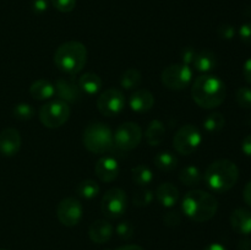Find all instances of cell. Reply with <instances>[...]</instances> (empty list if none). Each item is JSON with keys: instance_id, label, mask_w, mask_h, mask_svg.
Returning a JSON list of instances; mask_svg holds the SVG:
<instances>
[{"instance_id": "6da1fadb", "label": "cell", "mask_w": 251, "mask_h": 250, "mask_svg": "<svg viewBox=\"0 0 251 250\" xmlns=\"http://www.w3.org/2000/svg\"><path fill=\"white\" fill-rule=\"evenodd\" d=\"M227 88L225 82L215 75H201L195 78L191 87L193 100L203 109H213L225 102Z\"/></svg>"}, {"instance_id": "7a4b0ae2", "label": "cell", "mask_w": 251, "mask_h": 250, "mask_svg": "<svg viewBox=\"0 0 251 250\" xmlns=\"http://www.w3.org/2000/svg\"><path fill=\"white\" fill-rule=\"evenodd\" d=\"M181 208L186 217L194 222H206L217 213L218 201L212 194L196 189L185 194Z\"/></svg>"}, {"instance_id": "3957f363", "label": "cell", "mask_w": 251, "mask_h": 250, "mask_svg": "<svg viewBox=\"0 0 251 250\" xmlns=\"http://www.w3.org/2000/svg\"><path fill=\"white\" fill-rule=\"evenodd\" d=\"M87 63V48L78 41H69L60 44L54 53V64L68 75L81 73Z\"/></svg>"}, {"instance_id": "277c9868", "label": "cell", "mask_w": 251, "mask_h": 250, "mask_svg": "<svg viewBox=\"0 0 251 250\" xmlns=\"http://www.w3.org/2000/svg\"><path fill=\"white\" fill-rule=\"evenodd\" d=\"M203 178L211 190L216 193H226L237 184L239 179V169L237 164L229 159H217L207 167Z\"/></svg>"}, {"instance_id": "5b68a950", "label": "cell", "mask_w": 251, "mask_h": 250, "mask_svg": "<svg viewBox=\"0 0 251 250\" xmlns=\"http://www.w3.org/2000/svg\"><path fill=\"white\" fill-rule=\"evenodd\" d=\"M82 142L86 150L96 154L105 153L114 145L112 130L103 123H91L87 125L83 131Z\"/></svg>"}, {"instance_id": "8992f818", "label": "cell", "mask_w": 251, "mask_h": 250, "mask_svg": "<svg viewBox=\"0 0 251 250\" xmlns=\"http://www.w3.org/2000/svg\"><path fill=\"white\" fill-rule=\"evenodd\" d=\"M70 107L64 100H51L39 109V120L49 129H56L65 124L70 118Z\"/></svg>"}, {"instance_id": "52a82bcc", "label": "cell", "mask_w": 251, "mask_h": 250, "mask_svg": "<svg viewBox=\"0 0 251 250\" xmlns=\"http://www.w3.org/2000/svg\"><path fill=\"white\" fill-rule=\"evenodd\" d=\"M202 142V135L195 125L186 124L176 132L173 137V147L179 154L189 156L199 149Z\"/></svg>"}, {"instance_id": "ba28073f", "label": "cell", "mask_w": 251, "mask_h": 250, "mask_svg": "<svg viewBox=\"0 0 251 250\" xmlns=\"http://www.w3.org/2000/svg\"><path fill=\"white\" fill-rule=\"evenodd\" d=\"M193 80V70L185 64H172L162 73V82L167 88L181 91L188 87Z\"/></svg>"}, {"instance_id": "9c48e42d", "label": "cell", "mask_w": 251, "mask_h": 250, "mask_svg": "<svg viewBox=\"0 0 251 250\" xmlns=\"http://www.w3.org/2000/svg\"><path fill=\"white\" fill-rule=\"evenodd\" d=\"M115 146L122 151H132L140 145L142 140V129L137 123L126 122L117 127L113 135Z\"/></svg>"}, {"instance_id": "30bf717a", "label": "cell", "mask_w": 251, "mask_h": 250, "mask_svg": "<svg viewBox=\"0 0 251 250\" xmlns=\"http://www.w3.org/2000/svg\"><path fill=\"white\" fill-rule=\"evenodd\" d=\"M127 207L126 193L120 188H112L100 200V211L109 218H118L124 215Z\"/></svg>"}, {"instance_id": "8fae6325", "label": "cell", "mask_w": 251, "mask_h": 250, "mask_svg": "<svg viewBox=\"0 0 251 250\" xmlns=\"http://www.w3.org/2000/svg\"><path fill=\"white\" fill-rule=\"evenodd\" d=\"M125 107L124 93L118 88H108L98 96L97 108L105 117H115L123 112Z\"/></svg>"}, {"instance_id": "7c38bea8", "label": "cell", "mask_w": 251, "mask_h": 250, "mask_svg": "<svg viewBox=\"0 0 251 250\" xmlns=\"http://www.w3.org/2000/svg\"><path fill=\"white\" fill-rule=\"evenodd\" d=\"M82 205L76 198H66L59 202L56 207V217L59 222L66 227H75L82 218Z\"/></svg>"}, {"instance_id": "4fadbf2b", "label": "cell", "mask_w": 251, "mask_h": 250, "mask_svg": "<svg viewBox=\"0 0 251 250\" xmlns=\"http://www.w3.org/2000/svg\"><path fill=\"white\" fill-rule=\"evenodd\" d=\"M21 135L14 127H6L0 132V153L5 157L17 154L21 149Z\"/></svg>"}, {"instance_id": "5bb4252c", "label": "cell", "mask_w": 251, "mask_h": 250, "mask_svg": "<svg viewBox=\"0 0 251 250\" xmlns=\"http://www.w3.org/2000/svg\"><path fill=\"white\" fill-rule=\"evenodd\" d=\"M95 173L103 183H112L119 175V164L114 157L105 156L97 161L95 166Z\"/></svg>"}, {"instance_id": "9a60e30c", "label": "cell", "mask_w": 251, "mask_h": 250, "mask_svg": "<svg viewBox=\"0 0 251 250\" xmlns=\"http://www.w3.org/2000/svg\"><path fill=\"white\" fill-rule=\"evenodd\" d=\"M54 87H55V93L58 95V97L65 103L77 102L82 95V91L78 87V83H75L69 78H59Z\"/></svg>"}, {"instance_id": "2e32d148", "label": "cell", "mask_w": 251, "mask_h": 250, "mask_svg": "<svg viewBox=\"0 0 251 250\" xmlns=\"http://www.w3.org/2000/svg\"><path fill=\"white\" fill-rule=\"evenodd\" d=\"M129 104L134 112L146 113L151 110L154 105V97L151 91L146 88H140L130 96Z\"/></svg>"}, {"instance_id": "e0dca14e", "label": "cell", "mask_w": 251, "mask_h": 250, "mask_svg": "<svg viewBox=\"0 0 251 250\" xmlns=\"http://www.w3.org/2000/svg\"><path fill=\"white\" fill-rule=\"evenodd\" d=\"M113 225L105 220H97L88 228V237L96 244H104L112 238Z\"/></svg>"}, {"instance_id": "ac0fdd59", "label": "cell", "mask_w": 251, "mask_h": 250, "mask_svg": "<svg viewBox=\"0 0 251 250\" xmlns=\"http://www.w3.org/2000/svg\"><path fill=\"white\" fill-rule=\"evenodd\" d=\"M230 225L234 232L248 235L251 233V211L248 208H235L230 215Z\"/></svg>"}, {"instance_id": "d6986e66", "label": "cell", "mask_w": 251, "mask_h": 250, "mask_svg": "<svg viewBox=\"0 0 251 250\" xmlns=\"http://www.w3.org/2000/svg\"><path fill=\"white\" fill-rule=\"evenodd\" d=\"M156 196L162 206H164V207H173L178 202L180 194H179L178 188L173 185V184L162 183L157 188Z\"/></svg>"}, {"instance_id": "ffe728a7", "label": "cell", "mask_w": 251, "mask_h": 250, "mask_svg": "<svg viewBox=\"0 0 251 250\" xmlns=\"http://www.w3.org/2000/svg\"><path fill=\"white\" fill-rule=\"evenodd\" d=\"M166 136V127L161 120H152L146 127L145 139L150 146H158Z\"/></svg>"}, {"instance_id": "44dd1931", "label": "cell", "mask_w": 251, "mask_h": 250, "mask_svg": "<svg viewBox=\"0 0 251 250\" xmlns=\"http://www.w3.org/2000/svg\"><path fill=\"white\" fill-rule=\"evenodd\" d=\"M29 93L34 100H46L55 95V87L47 80H37L29 87Z\"/></svg>"}, {"instance_id": "7402d4cb", "label": "cell", "mask_w": 251, "mask_h": 250, "mask_svg": "<svg viewBox=\"0 0 251 250\" xmlns=\"http://www.w3.org/2000/svg\"><path fill=\"white\" fill-rule=\"evenodd\" d=\"M78 87L87 95H97L102 88V80L97 74L86 73L78 78Z\"/></svg>"}, {"instance_id": "603a6c76", "label": "cell", "mask_w": 251, "mask_h": 250, "mask_svg": "<svg viewBox=\"0 0 251 250\" xmlns=\"http://www.w3.org/2000/svg\"><path fill=\"white\" fill-rule=\"evenodd\" d=\"M193 65L200 73H208V71L215 69L216 55L211 50H207V49L199 51V53H196Z\"/></svg>"}, {"instance_id": "cb8c5ba5", "label": "cell", "mask_w": 251, "mask_h": 250, "mask_svg": "<svg viewBox=\"0 0 251 250\" xmlns=\"http://www.w3.org/2000/svg\"><path fill=\"white\" fill-rule=\"evenodd\" d=\"M179 180L185 186H196L202 180V174L198 167L188 166L181 169L179 174Z\"/></svg>"}, {"instance_id": "d4e9b609", "label": "cell", "mask_w": 251, "mask_h": 250, "mask_svg": "<svg viewBox=\"0 0 251 250\" xmlns=\"http://www.w3.org/2000/svg\"><path fill=\"white\" fill-rule=\"evenodd\" d=\"M132 181L139 186H146L153 180V173L151 168H149L145 164H139L131 171Z\"/></svg>"}, {"instance_id": "484cf974", "label": "cell", "mask_w": 251, "mask_h": 250, "mask_svg": "<svg viewBox=\"0 0 251 250\" xmlns=\"http://www.w3.org/2000/svg\"><path fill=\"white\" fill-rule=\"evenodd\" d=\"M178 164V158L171 152H159L154 157V166L163 172H171Z\"/></svg>"}, {"instance_id": "4316f807", "label": "cell", "mask_w": 251, "mask_h": 250, "mask_svg": "<svg viewBox=\"0 0 251 250\" xmlns=\"http://www.w3.org/2000/svg\"><path fill=\"white\" fill-rule=\"evenodd\" d=\"M98 193H100V186L92 179H86V180L80 181L78 185L76 186V194L80 198L87 199V200L96 198Z\"/></svg>"}, {"instance_id": "83f0119b", "label": "cell", "mask_w": 251, "mask_h": 250, "mask_svg": "<svg viewBox=\"0 0 251 250\" xmlns=\"http://www.w3.org/2000/svg\"><path fill=\"white\" fill-rule=\"evenodd\" d=\"M141 73L137 69L130 68L120 77V85L125 90H132L141 83Z\"/></svg>"}, {"instance_id": "f1b7e54d", "label": "cell", "mask_w": 251, "mask_h": 250, "mask_svg": "<svg viewBox=\"0 0 251 250\" xmlns=\"http://www.w3.org/2000/svg\"><path fill=\"white\" fill-rule=\"evenodd\" d=\"M226 119L223 117V114L221 113H212V114H208L207 117L203 120V126H205L206 131L208 132H215L221 131V130L225 127Z\"/></svg>"}, {"instance_id": "f546056e", "label": "cell", "mask_w": 251, "mask_h": 250, "mask_svg": "<svg viewBox=\"0 0 251 250\" xmlns=\"http://www.w3.org/2000/svg\"><path fill=\"white\" fill-rule=\"evenodd\" d=\"M14 117L19 120H29L33 118L34 109L28 103H19L12 109Z\"/></svg>"}, {"instance_id": "4dcf8cb0", "label": "cell", "mask_w": 251, "mask_h": 250, "mask_svg": "<svg viewBox=\"0 0 251 250\" xmlns=\"http://www.w3.org/2000/svg\"><path fill=\"white\" fill-rule=\"evenodd\" d=\"M153 200V193L150 189H140L134 194V205L137 207H146Z\"/></svg>"}, {"instance_id": "1f68e13d", "label": "cell", "mask_w": 251, "mask_h": 250, "mask_svg": "<svg viewBox=\"0 0 251 250\" xmlns=\"http://www.w3.org/2000/svg\"><path fill=\"white\" fill-rule=\"evenodd\" d=\"M238 105L243 109H251V88L240 87L235 93Z\"/></svg>"}, {"instance_id": "d6a6232c", "label": "cell", "mask_w": 251, "mask_h": 250, "mask_svg": "<svg viewBox=\"0 0 251 250\" xmlns=\"http://www.w3.org/2000/svg\"><path fill=\"white\" fill-rule=\"evenodd\" d=\"M134 225H132V223L129 222V221H123V222H120L119 225H117V234L124 240L131 239L132 235H134Z\"/></svg>"}, {"instance_id": "836d02e7", "label": "cell", "mask_w": 251, "mask_h": 250, "mask_svg": "<svg viewBox=\"0 0 251 250\" xmlns=\"http://www.w3.org/2000/svg\"><path fill=\"white\" fill-rule=\"evenodd\" d=\"M51 5L60 12H71L76 6V0H50Z\"/></svg>"}, {"instance_id": "e575fe53", "label": "cell", "mask_w": 251, "mask_h": 250, "mask_svg": "<svg viewBox=\"0 0 251 250\" xmlns=\"http://www.w3.org/2000/svg\"><path fill=\"white\" fill-rule=\"evenodd\" d=\"M196 53H198V51H196L195 48H193V47H185V48L181 50V61H183V64L190 66L191 64L194 63Z\"/></svg>"}, {"instance_id": "d590c367", "label": "cell", "mask_w": 251, "mask_h": 250, "mask_svg": "<svg viewBox=\"0 0 251 250\" xmlns=\"http://www.w3.org/2000/svg\"><path fill=\"white\" fill-rule=\"evenodd\" d=\"M217 33L221 38L223 39H232L235 34V29L232 25H228V24H223L218 27L217 29Z\"/></svg>"}, {"instance_id": "8d00e7d4", "label": "cell", "mask_w": 251, "mask_h": 250, "mask_svg": "<svg viewBox=\"0 0 251 250\" xmlns=\"http://www.w3.org/2000/svg\"><path fill=\"white\" fill-rule=\"evenodd\" d=\"M163 220L166 225H168V227H176V225H179L181 223V216L176 211H174V212L171 211V212L166 213Z\"/></svg>"}, {"instance_id": "74e56055", "label": "cell", "mask_w": 251, "mask_h": 250, "mask_svg": "<svg viewBox=\"0 0 251 250\" xmlns=\"http://www.w3.org/2000/svg\"><path fill=\"white\" fill-rule=\"evenodd\" d=\"M239 37L245 44L251 46V22L244 24L239 29Z\"/></svg>"}, {"instance_id": "f35d334b", "label": "cell", "mask_w": 251, "mask_h": 250, "mask_svg": "<svg viewBox=\"0 0 251 250\" xmlns=\"http://www.w3.org/2000/svg\"><path fill=\"white\" fill-rule=\"evenodd\" d=\"M49 6L48 0H33L32 1V9L36 14H42V12L47 11Z\"/></svg>"}, {"instance_id": "ab89813d", "label": "cell", "mask_w": 251, "mask_h": 250, "mask_svg": "<svg viewBox=\"0 0 251 250\" xmlns=\"http://www.w3.org/2000/svg\"><path fill=\"white\" fill-rule=\"evenodd\" d=\"M243 74H244V78L249 85H251V58L248 59L244 64V69H243Z\"/></svg>"}, {"instance_id": "60d3db41", "label": "cell", "mask_w": 251, "mask_h": 250, "mask_svg": "<svg viewBox=\"0 0 251 250\" xmlns=\"http://www.w3.org/2000/svg\"><path fill=\"white\" fill-rule=\"evenodd\" d=\"M242 150L248 157H251V135H248L242 144Z\"/></svg>"}, {"instance_id": "b9f144b4", "label": "cell", "mask_w": 251, "mask_h": 250, "mask_svg": "<svg viewBox=\"0 0 251 250\" xmlns=\"http://www.w3.org/2000/svg\"><path fill=\"white\" fill-rule=\"evenodd\" d=\"M243 195H244V201L248 203V206H250L251 207V181L245 185L244 188V193H243Z\"/></svg>"}, {"instance_id": "7bdbcfd3", "label": "cell", "mask_w": 251, "mask_h": 250, "mask_svg": "<svg viewBox=\"0 0 251 250\" xmlns=\"http://www.w3.org/2000/svg\"><path fill=\"white\" fill-rule=\"evenodd\" d=\"M238 250H251V240L248 238L239 240L238 243Z\"/></svg>"}, {"instance_id": "ee69618b", "label": "cell", "mask_w": 251, "mask_h": 250, "mask_svg": "<svg viewBox=\"0 0 251 250\" xmlns=\"http://www.w3.org/2000/svg\"><path fill=\"white\" fill-rule=\"evenodd\" d=\"M115 250H144L140 245L136 244H129V245H123V247H119Z\"/></svg>"}, {"instance_id": "f6af8a7d", "label": "cell", "mask_w": 251, "mask_h": 250, "mask_svg": "<svg viewBox=\"0 0 251 250\" xmlns=\"http://www.w3.org/2000/svg\"><path fill=\"white\" fill-rule=\"evenodd\" d=\"M203 250H227L222 244H218V243H212V244L207 245Z\"/></svg>"}, {"instance_id": "bcb514c9", "label": "cell", "mask_w": 251, "mask_h": 250, "mask_svg": "<svg viewBox=\"0 0 251 250\" xmlns=\"http://www.w3.org/2000/svg\"><path fill=\"white\" fill-rule=\"evenodd\" d=\"M0 250H7V249H0Z\"/></svg>"}]
</instances>
